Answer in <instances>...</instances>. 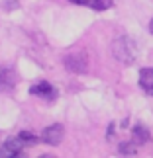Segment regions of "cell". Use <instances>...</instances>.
<instances>
[{"label": "cell", "instance_id": "obj_6", "mask_svg": "<svg viewBox=\"0 0 153 158\" xmlns=\"http://www.w3.org/2000/svg\"><path fill=\"white\" fill-rule=\"evenodd\" d=\"M14 84H16L14 70L2 69V66H0V92H8V90L14 88Z\"/></svg>", "mask_w": 153, "mask_h": 158}, {"label": "cell", "instance_id": "obj_11", "mask_svg": "<svg viewBox=\"0 0 153 158\" xmlns=\"http://www.w3.org/2000/svg\"><path fill=\"white\" fill-rule=\"evenodd\" d=\"M133 144H136L133 141H132V143H122V144H120V152H122V154H136L137 148L133 147Z\"/></svg>", "mask_w": 153, "mask_h": 158}, {"label": "cell", "instance_id": "obj_5", "mask_svg": "<svg viewBox=\"0 0 153 158\" xmlns=\"http://www.w3.org/2000/svg\"><path fill=\"white\" fill-rule=\"evenodd\" d=\"M29 94L41 96V98H45V100H53L55 96H57V92L53 90V86L49 82H39V84H35V86H32L29 88Z\"/></svg>", "mask_w": 153, "mask_h": 158}, {"label": "cell", "instance_id": "obj_9", "mask_svg": "<svg viewBox=\"0 0 153 158\" xmlns=\"http://www.w3.org/2000/svg\"><path fill=\"white\" fill-rule=\"evenodd\" d=\"M18 137H20V141H22L24 144H26V147H32V144H35V143L39 141V139L35 137L34 133H29V131H22Z\"/></svg>", "mask_w": 153, "mask_h": 158}, {"label": "cell", "instance_id": "obj_13", "mask_svg": "<svg viewBox=\"0 0 153 158\" xmlns=\"http://www.w3.org/2000/svg\"><path fill=\"white\" fill-rule=\"evenodd\" d=\"M16 6H18L16 2H8V6H6V8H8V10H12V8H16Z\"/></svg>", "mask_w": 153, "mask_h": 158}, {"label": "cell", "instance_id": "obj_14", "mask_svg": "<svg viewBox=\"0 0 153 158\" xmlns=\"http://www.w3.org/2000/svg\"><path fill=\"white\" fill-rule=\"evenodd\" d=\"M149 31L153 33V20H151V23H149Z\"/></svg>", "mask_w": 153, "mask_h": 158}, {"label": "cell", "instance_id": "obj_4", "mask_svg": "<svg viewBox=\"0 0 153 158\" xmlns=\"http://www.w3.org/2000/svg\"><path fill=\"white\" fill-rule=\"evenodd\" d=\"M65 66L73 72H84L87 70V57L83 53H71L65 57Z\"/></svg>", "mask_w": 153, "mask_h": 158}, {"label": "cell", "instance_id": "obj_7", "mask_svg": "<svg viewBox=\"0 0 153 158\" xmlns=\"http://www.w3.org/2000/svg\"><path fill=\"white\" fill-rule=\"evenodd\" d=\"M139 86H142L147 94L153 96V69L151 66L139 70Z\"/></svg>", "mask_w": 153, "mask_h": 158}, {"label": "cell", "instance_id": "obj_3", "mask_svg": "<svg viewBox=\"0 0 153 158\" xmlns=\"http://www.w3.org/2000/svg\"><path fill=\"white\" fill-rule=\"evenodd\" d=\"M24 147H26V144L20 141V137L8 139V141H6L2 147H0V158H14V156H20Z\"/></svg>", "mask_w": 153, "mask_h": 158}, {"label": "cell", "instance_id": "obj_1", "mask_svg": "<svg viewBox=\"0 0 153 158\" xmlns=\"http://www.w3.org/2000/svg\"><path fill=\"white\" fill-rule=\"evenodd\" d=\"M112 55L120 63H133V59H136V45H133L132 39L120 37L112 43Z\"/></svg>", "mask_w": 153, "mask_h": 158}, {"label": "cell", "instance_id": "obj_2", "mask_svg": "<svg viewBox=\"0 0 153 158\" xmlns=\"http://www.w3.org/2000/svg\"><path fill=\"white\" fill-rule=\"evenodd\" d=\"M63 137H65V129H63V125H59V123L45 127L43 133H41V141L45 144H49V147H57V144L63 141Z\"/></svg>", "mask_w": 153, "mask_h": 158}, {"label": "cell", "instance_id": "obj_10", "mask_svg": "<svg viewBox=\"0 0 153 158\" xmlns=\"http://www.w3.org/2000/svg\"><path fill=\"white\" fill-rule=\"evenodd\" d=\"M110 6H112V0H92V2H90V8H92V10H98V12L108 10Z\"/></svg>", "mask_w": 153, "mask_h": 158}, {"label": "cell", "instance_id": "obj_12", "mask_svg": "<svg viewBox=\"0 0 153 158\" xmlns=\"http://www.w3.org/2000/svg\"><path fill=\"white\" fill-rule=\"evenodd\" d=\"M71 2H75V4H90L92 0H71Z\"/></svg>", "mask_w": 153, "mask_h": 158}, {"label": "cell", "instance_id": "obj_8", "mask_svg": "<svg viewBox=\"0 0 153 158\" xmlns=\"http://www.w3.org/2000/svg\"><path fill=\"white\" fill-rule=\"evenodd\" d=\"M132 135H133V143L136 144H143V143L149 141V131H147V127L142 125V123H137L136 127H133Z\"/></svg>", "mask_w": 153, "mask_h": 158}]
</instances>
